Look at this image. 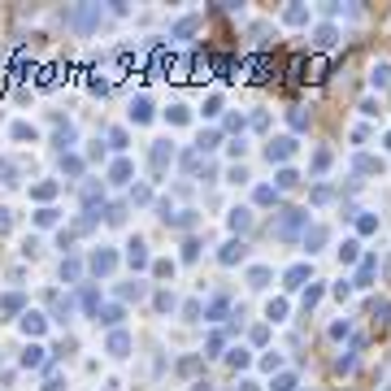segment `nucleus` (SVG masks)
Listing matches in <instances>:
<instances>
[{
  "instance_id": "1",
  "label": "nucleus",
  "mask_w": 391,
  "mask_h": 391,
  "mask_svg": "<svg viewBox=\"0 0 391 391\" xmlns=\"http://www.w3.org/2000/svg\"><path fill=\"white\" fill-rule=\"evenodd\" d=\"M0 230H9V213L4 209H0Z\"/></svg>"
}]
</instances>
